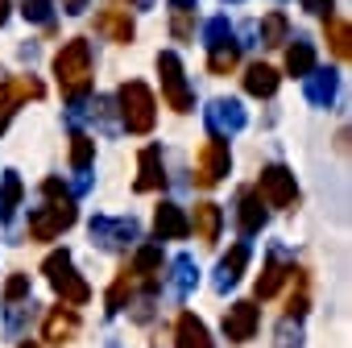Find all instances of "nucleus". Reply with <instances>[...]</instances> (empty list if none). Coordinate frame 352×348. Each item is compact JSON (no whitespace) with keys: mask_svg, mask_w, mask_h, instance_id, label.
<instances>
[{"mask_svg":"<svg viewBox=\"0 0 352 348\" xmlns=\"http://www.w3.org/2000/svg\"><path fill=\"white\" fill-rule=\"evenodd\" d=\"M286 274H290V265L282 261V253L274 249L270 257H265V265H261V274H257V298L265 303V298H274L278 290H282V282H286Z\"/></svg>","mask_w":352,"mask_h":348,"instance_id":"25","label":"nucleus"},{"mask_svg":"<svg viewBox=\"0 0 352 348\" xmlns=\"http://www.w3.org/2000/svg\"><path fill=\"white\" fill-rule=\"evenodd\" d=\"M195 282H199L195 257H191V253H179V257L170 261V294H174V298H187V294L195 290Z\"/></svg>","mask_w":352,"mask_h":348,"instance_id":"23","label":"nucleus"},{"mask_svg":"<svg viewBox=\"0 0 352 348\" xmlns=\"http://www.w3.org/2000/svg\"><path fill=\"white\" fill-rule=\"evenodd\" d=\"M58 5H63V13H67V17H79V13L87 9V0H58Z\"/></svg>","mask_w":352,"mask_h":348,"instance_id":"40","label":"nucleus"},{"mask_svg":"<svg viewBox=\"0 0 352 348\" xmlns=\"http://www.w3.org/2000/svg\"><path fill=\"white\" fill-rule=\"evenodd\" d=\"M112 348H120V344H112Z\"/></svg>","mask_w":352,"mask_h":348,"instance_id":"46","label":"nucleus"},{"mask_svg":"<svg viewBox=\"0 0 352 348\" xmlns=\"http://www.w3.org/2000/svg\"><path fill=\"white\" fill-rule=\"evenodd\" d=\"M302 9L327 21V17H336V0H302Z\"/></svg>","mask_w":352,"mask_h":348,"instance_id":"39","label":"nucleus"},{"mask_svg":"<svg viewBox=\"0 0 352 348\" xmlns=\"http://www.w3.org/2000/svg\"><path fill=\"white\" fill-rule=\"evenodd\" d=\"M42 274H46V282L54 286V294L63 298V307H83V303L91 298V286L75 274V261H71L67 249H54V253L42 261Z\"/></svg>","mask_w":352,"mask_h":348,"instance_id":"5","label":"nucleus"},{"mask_svg":"<svg viewBox=\"0 0 352 348\" xmlns=\"http://www.w3.org/2000/svg\"><path fill=\"white\" fill-rule=\"evenodd\" d=\"M133 294H137V278H133V270L124 265V270L116 274V282L108 286V298H104V303H108V315H116L124 303H133Z\"/></svg>","mask_w":352,"mask_h":348,"instance_id":"29","label":"nucleus"},{"mask_svg":"<svg viewBox=\"0 0 352 348\" xmlns=\"http://www.w3.org/2000/svg\"><path fill=\"white\" fill-rule=\"evenodd\" d=\"M278 83H282V75H278L270 63H249V67H245V91H249V96L270 100V96L278 91Z\"/></svg>","mask_w":352,"mask_h":348,"instance_id":"24","label":"nucleus"},{"mask_svg":"<svg viewBox=\"0 0 352 348\" xmlns=\"http://www.w3.org/2000/svg\"><path fill=\"white\" fill-rule=\"evenodd\" d=\"M187 224L195 228V237H199L204 245H216L220 232H224V212H220V204L204 199V204H195V216H191Z\"/></svg>","mask_w":352,"mask_h":348,"instance_id":"21","label":"nucleus"},{"mask_svg":"<svg viewBox=\"0 0 352 348\" xmlns=\"http://www.w3.org/2000/svg\"><path fill=\"white\" fill-rule=\"evenodd\" d=\"M257 195H261V204L265 208H278V212H290V208H298V183H294V174L286 170V166H265L261 170V179H257V187H253Z\"/></svg>","mask_w":352,"mask_h":348,"instance_id":"7","label":"nucleus"},{"mask_svg":"<svg viewBox=\"0 0 352 348\" xmlns=\"http://www.w3.org/2000/svg\"><path fill=\"white\" fill-rule=\"evenodd\" d=\"M54 75H58V87H63L67 104L79 108V104L91 96V83H96L91 42H87V38H71V42L54 54Z\"/></svg>","mask_w":352,"mask_h":348,"instance_id":"1","label":"nucleus"},{"mask_svg":"<svg viewBox=\"0 0 352 348\" xmlns=\"http://www.w3.org/2000/svg\"><path fill=\"white\" fill-rule=\"evenodd\" d=\"M9 21V0H0V25Z\"/></svg>","mask_w":352,"mask_h":348,"instance_id":"42","label":"nucleus"},{"mask_svg":"<svg viewBox=\"0 0 352 348\" xmlns=\"http://www.w3.org/2000/svg\"><path fill=\"white\" fill-rule=\"evenodd\" d=\"M228 170H232V149H228V141H224V137L204 141V149H199V157H195V183H199V187H216V183H224Z\"/></svg>","mask_w":352,"mask_h":348,"instance_id":"9","label":"nucleus"},{"mask_svg":"<svg viewBox=\"0 0 352 348\" xmlns=\"http://www.w3.org/2000/svg\"><path fill=\"white\" fill-rule=\"evenodd\" d=\"M42 96H46V87H42L38 75H21V79L0 83V133L9 129V120L17 116V108H21L25 100H42Z\"/></svg>","mask_w":352,"mask_h":348,"instance_id":"10","label":"nucleus"},{"mask_svg":"<svg viewBox=\"0 0 352 348\" xmlns=\"http://www.w3.org/2000/svg\"><path fill=\"white\" fill-rule=\"evenodd\" d=\"M42 199L46 204L30 212V241H54V237H63L79 220L75 195L63 187V179H46L42 183Z\"/></svg>","mask_w":352,"mask_h":348,"instance_id":"2","label":"nucleus"},{"mask_svg":"<svg viewBox=\"0 0 352 348\" xmlns=\"http://www.w3.org/2000/svg\"><path fill=\"white\" fill-rule=\"evenodd\" d=\"M75 336H79V311H75V307H54V311L42 319V340H46V344H58V348H63V344H71Z\"/></svg>","mask_w":352,"mask_h":348,"instance_id":"18","label":"nucleus"},{"mask_svg":"<svg viewBox=\"0 0 352 348\" xmlns=\"http://www.w3.org/2000/svg\"><path fill=\"white\" fill-rule=\"evenodd\" d=\"M91 162H96V141L75 129V133H71V166H75V174H87Z\"/></svg>","mask_w":352,"mask_h":348,"instance_id":"32","label":"nucleus"},{"mask_svg":"<svg viewBox=\"0 0 352 348\" xmlns=\"http://www.w3.org/2000/svg\"><path fill=\"white\" fill-rule=\"evenodd\" d=\"M327 46H331V54H336L340 63L352 58V30H348V21L327 17Z\"/></svg>","mask_w":352,"mask_h":348,"instance_id":"31","label":"nucleus"},{"mask_svg":"<svg viewBox=\"0 0 352 348\" xmlns=\"http://www.w3.org/2000/svg\"><path fill=\"white\" fill-rule=\"evenodd\" d=\"M174 348H216L212 336H208V323L191 311H183L174 319Z\"/></svg>","mask_w":352,"mask_h":348,"instance_id":"19","label":"nucleus"},{"mask_svg":"<svg viewBox=\"0 0 352 348\" xmlns=\"http://www.w3.org/2000/svg\"><path fill=\"white\" fill-rule=\"evenodd\" d=\"M274 348H302V327H298V319H282L278 327H274Z\"/></svg>","mask_w":352,"mask_h":348,"instance_id":"36","label":"nucleus"},{"mask_svg":"<svg viewBox=\"0 0 352 348\" xmlns=\"http://www.w3.org/2000/svg\"><path fill=\"white\" fill-rule=\"evenodd\" d=\"M257 327H261V311L249 298H241V303H232L224 311V336H228V344H249L257 336Z\"/></svg>","mask_w":352,"mask_h":348,"instance_id":"13","label":"nucleus"},{"mask_svg":"<svg viewBox=\"0 0 352 348\" xmlns=\"http://www.w3.org/2000/svg\"><path fill=\"white\" fill-rule=\"evenodd\" d=\"M336 91H340V75H336L331 67H323V71H307V75H302V96H307V104H315V108H331V104H336Z\"/></svg>","mask_w":352,"mask_h":348,"instance_id":"16","label":"nucleus"},{"mask_svg":"<svg viewBox=\"0 0 352 348\" xmlns=\"http://www.w3.org/2000/svg\"><path fill=\"white\" fill-rule=\"evenodd\" d=\"M129 5H133V9H149V5H153V0H129Z\"/></svg>","mask_w":352,"mask_h":348,"instance_id":"43","label":"nucleus"},{"mask_svg":"<svg viewBox=\"0 0 352 348\" xmlns=\"http://www.w3.org/2000/svg\"><path fill=\"white\" fill-rule=\"evenodd\" d=\"M204 46H208V71L212 75H232L241 67V42L236 30L228 25V17H208L204 25Z\"/></svg>","mask_w":352,"mask_h":348,"instance_id":"4","label":"nucleus"},{"mask_svg":"<svg viewBox=\"0 0 352 348\" xmlns=\"http://www.w3.org/2000/svg\"><path fill=\"white\" fill-rule=\"evenodd\" d=\"M232 5H241V0H232Z\"/></svg>","mask_w":352,"mask_h":348,"instance_id":"45","label":"nucleus"},{"mask_svg":"<svg viewBox=\"0 0 352 348\" xmlns=\"http://www.w3.org/2000/svg\"><path fill=\"white\" fill-rule=\"evenodd\" d=\"M129 270H133V278H137V290H141L145 298H153L157 286H162V249H157V245H137Z\"/></svg>","mask_w":352,"mask_h":348,"instance_id":"12","label":"nucleus"},{"mask_svg":"<svg viewBox=\"0 0 352 348\" xmlns=\"http://www.w3.org/2000/svg\"><path fill=\"white\" fill-rule=\"evenodd\" d=\"M157 75H162V100L174 108V112H191L195 108V91L187 83V71H183V58L174 50H162L157 54Z\"/></svg>","mask_w":352,"mask_h":348,"instance_id":"6","label":"nucleus"},{"mask_svg":"<svg viewBox=\"0 0 352 348\" xmlns=\"http://www.w3.org/2000/svg\"><path fill=\"white\" fill-rule=\"evenodd\" d=\"M96 34H100V38H108V42H116V46H129V42H133V34H137V25H133L129 9L112 0V5H104V9L96 13Z\"/></svg>","mask_w":352,"mask_h":348,"instance_id":"14","label":"nucleus"},{"mask_svg":"<svg viewBox=\"0 0 352 348\" xmlns=\"http://www.w3.org/2000/svg\"><path fill=\"white\" fill-rule=\"evenodd\" d=\"M21 195H25L21 174L17 170H5V179H0V224H13V216L21 208Z\"/></svg>","mask_w":352,"mask_h":348,"instance_id":"26","label":"nucleus"},{"mask_svg":"<svg viewBox=\"0 0 352 348\" xmlns=\"http://www.w3.org/2000/svg\"><path fill=\"white\" fill-rule=\"evenodd\" d=\"M5 311H9V315H5L9 336H21V331H25V323L34 319V298H25V303H9Z\"/></svg>","mask_w":352,"mask_h":348,"instance_id":"35","label":"nucleus"},{"mask_svg":"<svg viewBox=\"0 0 352 348\" xmlns=\"http://www.w3.org/2000/svg\"><path fill=\"white\" fill-rule=\"evenodd\" d=\"M30 298V274H13L5 282V303H25Z\"/></svg>","mask_w":352,"mask_h":348,"instance_id":"37","label":"nucleus"},{"mask_svg":"<svg viewBox=\"0 0 352 348\" xmlns=\"http://www.w3.org/2000/svg\"><path fill=\"white\" fill-rule=\"evenodd\" d=\"M174 13H195V0H170Z\"/></svg>","mask_w":352,"mask_h":348,"instance_id":"41","label":"nucleus"},{"mask_svg":"<svg viewBox=\"0 0 352 348\" xmlns=\"http://www.w3.org/2000/svg\"><path fill=\"white\" fill-rule=\"evenodd\" d=\"M204 120H208V129H212V137H236L245 124H249V116H245V108H241V100H212L208 108H204Z\"/></svg>","mask_w":352,"mask_h":348,"instance_id":"11","label":"nucleus"},{"mask_svg":"<svg viewBox=\"0 0 352 348\" xmlns=\"http://www.w3.org/2000/svg\"><path fill=\"white\" fill-rule=\"evenodd\" d=\"M87 112H91V120H96L104 133H116V129H120V124H116V116H112V112H116V100H108V96H96V100L87 104Z\"/></svg>","mask_w":352,"mask_h":348,"instance_id":"33","label":"nucleus"},{"mask_svg":"<svg viewBox=\"0 0 352 348\" xmlns=\"http://www.w3.org/2000/svg\"><path fill=\"white\" fill-rule=\"evenodd\" d=\"M153 232H157L162 241H183V237L191 232V224H187V216H183L179 204H157V212H153Z\"/></svg>","mask_w":352,"mask_h":348,"instance_id":"22","label":"nucleus"},{"mask_svg":"<svg viewBox=\"0 0 352 348\" xmlns=\"http://www.w3.org/2000/svg\"><path fill=\"white\" fill-rule=\"evenodd\" d=\"M133 187H137L141 195L166 187V162H162V149H157V145H145V149L137 153V183H133Z\"/></svg>","mask_w":352,"mask_h":348,"instance_id":"15","label":"nucleus"},{"mask_svg":"<svg viewBox=\"0 0 352 348\" xmlns=\"http://www.w3.org/2000/svg\"><path fill=\"white\" fill-rule=\"evenodd\" d=\"M307 71H315V46L307 42V38H294L290 46H286V75H307Z\"/></svg>","mask_w":352,"mask_h":348,"instance_id":"28","label":"nucleus"},{"mask_svg":"<svg viewBox=\"0 0 352 348\" xmlns=\"http://www.w3.org/2000/svg\"><path fill=\"white\" fill-rule=\"evenodd\" d=\"M116 112H120V124H124L129 133H137V137L153 133V124H157V104H153V91H149L141 79L120 83V91H116Z\"/></svg>","mask_w":352,"mask_h":348,"instance_id":"3","label":"nucleus"},{"mask_svg":"<svg viewBox=\"0 0 352 348\" xmlns=\"http://www.w3.org/2000/svg\"><path fill=\"white\" fill-rule=\"evenodd\" d=\"M21 348H38V344H34V340H25V344H21Z\"/></svg>","mask_w":352,"mask_h":348,"instance_id":"44","label":"nucleus"},{"mask_svg":"<svg viewBox=\"0 0 352 348\" xmlns=\"http://www.w3.org/2000/svg\"><path fill=\"white\" fill-rule=\"evenodd\" d=\"M257 38H261V46H282V42H290V21H286V13H270L265 21H257Z\"/></svg>","mask_w":352,"mask_h":348,"instance_id":"30","label":"nucleus"},{"mask_svg":"<svg viewBox=\"0 0 352 348\" xmlns=\"http://www.w3.org/2000/svg\"><path fill=\"white\" fill-rule=\"evenodd\" d=\"M286 278L294 282V286H290V298H286V315L298 319V315H307V307H311V278H307L302 265H290Z\"/></svg>","mask_w":352,"mask_h":348,"instance_id":"27","label":"nucleus"},{"mask_svg":"<svg viewBox=\"0 0 352 348\" xmlns=\"http://www.w3.org/2000/svg\"><path fill=\"white\" fill-rule=\"evenodd\" d=\"M170 34H174V42H187V38L195 34V21H191V13H174V21H170Z\"/></svg>","mask_w":352,"mask_h":348,"instance_id":"38","label":"nucleus"},{"mask_svg":"<svg viewBox=\"0 0 352 348\" xmlns=\"http://www.w3.org/2000/svg\"><path fill=\"white\" fill-rule=\"evenodd\" d=\"M87 232H91V245H100L108 253H120L133 241H141V224L133 216H96L87 224Z\"/></svg>","mask_w":352,"mask_h":348,"instance_id":"8","label":"nucleus"},{"mask_svg":"<svg viewBox=\"0 0 352 348\" xmlns=\"http://www.w3.org/2000/svg\"><path fill=\"white\" fill-rule=\"evenodd\" d=\"M245 265H249V241L232 245V249L220 257V265H216V274H212V290H216V294H224L228 286H236V282H241V274H245Z\"/></svg>","mask_w":352,"mask_h":348,"instance_id":"17","label":"nucleus"},{"mask_svg":"<svg viewBox=\"0 0 352 348\" xmlns=\"http://www.w3.org/2000/svg\"><path fill=\"white\" fill-rule=\"evenodd\" d=\"M21 13H25V21H34L46 34H54V5H50V0H25Z\"/></svg>","mask_w":352,"mask_h":348,"instance_id":"34","label":"nucleus"},{"mask_svg":"<svg viewBox=\"0 0 352 348\" xmlns=\"http://www.w3.org/2000/svg\"><path fill=\"white\" fill-rule=\"evenodd\" d=\"M265 208H261V195L253 191V187H245L241 195H236V224H241V232L245 237H257L261 228H265Z\"/></svg>","mask_w":352,"mask_h":348,"instance_id":"20","label":"nucleus"}]
</instances>
